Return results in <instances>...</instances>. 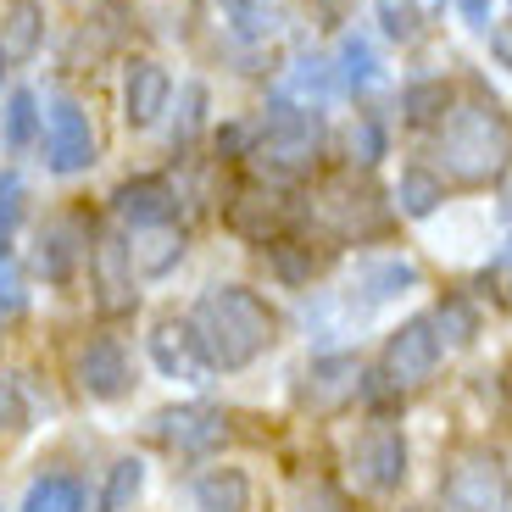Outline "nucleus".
Here are the masks:
<instances>
[{
	"label": "nucleus",
	"mask_w": 512,
	"mask_h": 512,
	"mask_svg": "<svg viewBox=\"0 0 512 512\" xmlns=\"http://www.w3.org/2000/svg\"><path fill=\"white\" fill-rule=\"evenodd\" d=\"M112 218L123 223V234H145V229H167L179 223V190L162 179V173H140V179H123L112 190Z\"/></svg>",
	"instance_id": "obj_9"
},
{
	"label": "nucleus",
	"mask_w": 512,
	"mask_h": 512,
	"mask_svg": "<svg viewBox=\"0 0 512 512\" xmlns=\"http://www.w3.org/2000/svg\"><path fill=\"white\" fill-rule=\"evenodd\" d=\"M440 368V334L429 318H407L401 329H390V340H384V357H379V373L396 390H418V384H429Z\"/></svg>",
	"instance_id": "obj_6"
},
{
	"label": "nucleus",
	"mask_w": 512,
	"mask_h": 512,
	"mask_svg": "<svg viewBox=\"0 0 512 512\" xmlns=\"http://www.w3.org/2000/svg\"><path fill=\"white\" fill-rule=\"evenodd\" d=\"M323 223H329L340 240H362V234H379L384 229V212H379V195L373 184H329L323 190Z\"/></svg>",
	"instance_id": "obj_16"
},
{
	"label": "nucleus",
	"mask_w": 512,
	"mask_h": 512,
	"mask_svg": "<svg viewBox=\"0 0 512 512\" xmlns=\"http://www.w3.org/2000/svg\"><path fill=\"white\" fill-rule=\"evenodd\" d=\"M229 229L240 234V240H251V245H273L279 240V229H284V218H290V206H284V195H273L268 184H251V190H240L229 201Z\"/></svg>",
	"instance_id": "obj_17"
},
{
	"label": "nucleus",
	"mask_w": 512,
	"mask_h": 512,
	"mask_svg": "<svg viewBox=\"0 0 512 512\" xmlns=\"http://www.w3.org/2000/svg\"><path fill=\"white\" fill-rule=\"evenodd\" d=\"M23 307H28V290H23V279H17V262L0 256V323L23 318Z\"/></svg>",
	"instance_id": "obj_37"
},
{
	"label": "nucleus",
	"mask_w": 512,
	"mask_h": 512,
	"mask_svg": "<svg viewBox=\"0 0 512 512\" xmlns=\"http://www.w3.org/2000/svg\"><path fill=\"white\" fill-rule=\"evenodd\" d=\"M295 512H340V501H334V496H323V490H312V496L301 501Z\"/></svg>",
	"instance_id": "obj_41"
},
{
	"label": "nucleus",
	"mask_w": 512,
	"mask_h": 512,
	"mask_svg": "<svg viewBox=\"0 0 512 512\" xmlns=\"http://www.w3.org/2000/svg\"><path fill=\"white\" fill-rule=\"evenodd\" d=\"M0 45H6L12 62L39 56V45H45V6L39 0H6V12H0Z\"/></svg>",
	"instance_id": "obj_21"
},
{
	"label": "nucleus",
	"mask_w": 512,
	"mask_h": 512,
	"mask_svg": "<svg viewBox=\"0 0 512 512\" xmlns=\"http://www.w3.org/2000/svg\"><path fill=\"white\" fill-rule=\"evenodd\" d=\"M156 440L173 457H212L229 440V418L218 407H206V401H184V407L156 412Z\"/></svg>",
	"instance_id": "obj_8"
},
{
	"label": "nucleus",
	"mask_w": 512,
	"mask_h": 512,
	"mask_svg": "<svg viewBox=\"0 0 512 512\" xmlns=\"http://www.w3.org/2000/svg\"><path fill=\"white\" fill-rule=\"evenodd\" d=\"M435 512H468V507H457V501H446V496H440V507Z\"/></svg>",
	"instance_id": "obj_42"
},
{
	"label": "nucleus",
	"mask_w": 512,
	"mask_h": 512,
	"mask_svg": "<svg viewBox=\"0 0 512 512\" xmlns=\"http://www.w3.org/2000/svg\"><path fill=\"white\" fill-rule=\"evenodd\" d=\"M173 106V78H167L162 62L140 56V62H128L123 73V123L128 128H156Z\"/></svg>",
	"instance_id": "obj_14"
},
{
	"label": "nucleus",
	"mask_w": 512,
	"mask_h": 512,
	"mask_svg": "<svg viewBox=\"0 0 512 512\" xmlns=\"http://www.w3.org/2000/svg\"><path fill=\"white\" fill-rule=\"evenodd\" d=\"M23 201H28L23 179H17V173H0V256H12L6 240H12V229L23 223Z\"/></svg>",
	"instance_id": "obj_34"
},
{
	"label": "nucleus",
	"mask_w": 512,
	"mask_h": 512,
	"mask_svg": "<svg viewBox=\"0 0 512 512\" xmlns=\"http://www.w3.org/2000/svg\"><path fill=\"white\" fill-rule=\"evenodd\" d=\"M6 62H12V56H6V45H0V78H6Z\"/></svg>",
	"instance_id": "obj_44"
},
{
	"label": "nucleus",
	"mask_w": 512,
	"mask_h": 512,
	"mask_svg": "<svg viewBox=\"0 0 512 512\" xmlns=\"http://www.w3.org/2000/svg\"><path fill=\"white\" fill-rule=\"evenodd\" d=\"M23 512H84V485L67 479V474H45V479L28 485Z\"/></svg>",
	"instance_id": "obj_28"
},
{
	"label": "nucleus",
	"mask_w": 512,
	"mask_h": 512,
	"mask_svg": "<svg viewBox=\"0 0 512 512\" xmlns=\"http://www.w3.org/2000/svg\"><path fill=\"white\" fill-rule=\"evenodd\" d=\"M145 351H151L156 373L179 384H206L212 379V362L201 351V334H195L190 318H156L151 334H145Z\"/></svg>",
	"instance_id": "obj_7"
},
{
	"label": "nucleus",
	"mask_w": 512,
	"mask_h": 512,
	"mask_svg": "<svg viewBox=\"0 0 512 512\" xmlns=\"http://www.w3.org/2000/svg\"><path fill=\"white\" fill-rule=\"evenodd\" d=\"M351 162H362V167H373V162H384V123L379 117H357V128H351Z\"/></svg>",
	"instance_id": "obj_35"
},
{
	"label": "nucleus",
	"mask_w": 512,
	"mask_h": 512,
	"mask_svg": "<svg viewBox=\"0 0 512 512\" xmlns=\"http://www.w3.org/2000/svg\"><path fill=\"white\" fill-rule=\"evenodd\" d=\"M73 373H78V390H84L90 401H123L128 390H134V362H128V351L117 346L112 334L84 340Z\"/></svg>",
	"instance_id": "obj_13"
},
{
	"label": "nucleus",
	"mask_w": 512,
	"mask_h": 512,
	"mask_svg": "<svg viewBox=\"0 0 512 512\" xmlns=\"http://www.w3.org/2000/svg\"><path fill=\"white\" fill-rule=\"evenodd\" d=\"M39 128H45V112H39V95L34 90H12V101H6V112H0V140H6V151H28V145L39 140Z\"/></svg>",
	"instance_id": "obj_25"
},
{
	"label": "nucleus",
	"mask_w": 512,
	"mask_h": 512,
	"mask_svg": "<svg viewBox=\"0 0 512 512\" xmlns=\"http://www.w3.org/2000/svg\"><path fill=\"white\" fill-rule=\"evenodd\" d=\"M334 78H340V90L362 95L379 84V51H373L368 34H346L340 39V56H334Z\"/></svg>",
	"instance_id": "obj_24"
},
{
	"label": "nucleus",
	"mask_w": 512,
	"mask_h": 512,
	"mask_svg": "<svg viewBox=\"0 0 512 512\" xmlns=\"http://www.w3.org/2000/svg\"><path fill=\"white\" fill-rule=\"evenodd\" d=\"M440 201H446V179L440 173H429V167H401V179H396L401 218H435Z\"/></svg>",
	"instance_id": "obj_23"
},
{
	"label": "nucleus",
	"mask_w": 512,
	"mask_h": 512,
	"mask_svg": "<svg viewBox=\"0 0 512 512\" xmlns=\"http://www.w3.org/2000/svg\"><path fill=\"white\" fill-rule=\"evenodd\" d=\"M446 501H457V507H468V512H501L507 507V468H501L496 451H485V446L462 451L446 474Z\"/></svg>",
	"instance_id": "obj_10"
},
{
	"label": "nucleus",
	"mask_w": 512,
	"mask_h": 512,
	"mask_svg": "<svg viewBox=\"0 0 512 512\" xmlns=\"http://www.w3.org/2000/svg\"><path fill=\"white\" fill-rule=\"evenodd\" d=\"M90 284H95V307L106 318H123V312L140 307V290H134V262H128V245L117 234H95L90 240Z\"/></svg>",
	"instance_id": "obj_11"
},
{
	"label": "nucleus",
	"mask_w": 512,
	"mask_h": 512,
	"mask_svg": "<svg viewBox=\"0 0 512 512\" xmlns=\"http://www.w3.org/2000/svg\"><path fill=\"white\" fill-rule=\"evenodd\" d=\"M190 323L201 334V351L212 373H240L279 340V312L245 284H212L190 307Z\"/></svg>",
	"instance_id": "obj_1"
},
{
	"label": "nucleus",
	"mask_w": 512,
	"mask_h": 512,
	"mask_svg": "<svg viewBox=\"0 0 512 512\" xmlns=\"http://www.w3.org/2000/svg\"><path fill=\"white\" fill-rule=\"evenodd\" d=\"M179 112H173V106H167V112H173V151H190L195 140H201V128H206V84H179Z\"/></svg>",
	"instance_id": "obj_30"
},
{
	"label": "nucleus",
	"mask_w": 512,
	"mask_h": 512,
	"mask_svg": "<svg viewBox=\"0 0 512 512\" xmlns=\"http://www.w3.org/2000/svg\"><path fill=\"white\" fill-rule=\"evenodd\" d=\"M357 390H362V362L351 351H318L307 362V373H301V384H295L301 407L312 412H340Z\"/></svg>",
	"instance_id": "obj_12"
},
{
	"label": "nucleus",
	"mask_w": 512,
	"mask_h": 512,
	"mask_svg": "<svg viewBox=\"0 0 512 512\" xmlns=\"http://www.w3.org/2000/svg\"><path fill=\"white\" fill-rule=\"evenodd\" d=\"M128 262H134V279H167V273L184 262V234H179V223H167V229H145V234H128Z\"/></svg>",
	"instance_id": "obj_20"
},
{
	"label": "nucleus",
	"mask_w": 512,
	"mask_h": 512,
	"mask_svg": "<svg viewBox=\"0 0 512 512\" xmlns=\"http://www.w3.org/2000/svg\"><path fill=\"white\" fill-rule=\"evenodd\" d=\"M373 12H379V28L396 45H412L423 34V23H429V12H423L418 0H373Z\"/></svg>",
	"instance_id": "obj_31"
},
{
	"label": "nucleus",
	"mask_w": 512,
	"mask_h": 512,
	"mask_svg": "<svg viewBox=\"0 0 512 512\" xmlns=\"http://www.w3.org/2000/svg\"><path fill=\"white\" fill-rule=\"evenodd\" d=\"M446 112H451V84L446 78H418V84H407V95H401V117H407L412 128L446 123Z\"/></svg>",
	"instance_id": "obj_26"
},
{
	"label": "nucleus",
	"mask_w": 512,
	"mask_h": 512,
	"mask_svg": "<svg viewBox=\"0 0 512 512\" xmlns=\"http://www.w3.org/2000/svg\"><path fill=\"white\" fill-rule=\"evenodd\" d=\"M268 262H273V273H279L284 284H312V273H318V256H312V245H301V240H273Z\"/></svg>",
	"instance_id": "obj_32"
},
{
	"label": "nucleus",
	"mask_w": 512,
	"mask_h": 512,
	"mask_svg": "<svg viewBox=\"0 0 512 512\" xmlns=\"http://www.w3.org/2000/svg\"><path fill=\"white\" fill-rule=\"evenodd\" d=\"M145 490V462L140 457H117L106 468V490H101V512H128Z\"/></svg>",
	"instance_id": "obj_29"
},
{
	"label": "nucleus",
	"mask_w": 512,
	"mask_h": 512,
	"mask_svg": "<svg viewBox=\"0 0 512 512\" xmlns=\"http://www.w3.org/2000/svg\"><path fill=\"white\" fill-rule=\"evenodd\" d=\"M429 323H435L440 334V346H474V334H479V307L468 301V295H446L435 312H429Z\"/></svg>",
	"instance_id": "obj_27"
},
{
	"label": "nucleus",
	"mask_w": 512,
	"mask_h": 512,
	"mask_svg": "<svg viewBox=\"0 0 512 512\" xmlns=\"http://www.w3.org/2000/svg\"><path fill=\"white\" fill-rule=\"evenodd\" d=\"M323 156V117L307 112V106L273 95L262 123H256V145H251V162L262 167V179H307Z\"/></svg>",
	"instance_id": "obj_3"
},
{
	"label": "nucleus",
	"mask_w": 512,
	"mask_h": 512,
	"mask_svg": "<svg viewBox=\"0 0 512 512\" xmlns=\"http://www.w3.org/2000/svg\"><path fill=\"white\" fill-rule=\"evenodd\" d=\"M251 474L223 462V468H201L190 479V507L195 512H251Z\"/></svg>",
	"instance_id": "obj_18"
},
{
	"label": "nucleus",
	"mask_w": 512,
	"mask_h": 512,
	"mask_svg": "<svg viewBox=\"0 0 512 512\" xmlns=\"http://www.w3.org/2000/svg\"><path fill=\"white\" fill-rule=\"evenodd\" d=\"M490 56H496L501 67L512 73V23H501V28H490Z\"/></svg>",
	"instance_id": "obj_40"
},
{
	"label": "nucleus",
	"mask_w": 512,
	"mask_h": 512,
	"mask_svg": "<svg viewBox=\"0 0 512 512\" xmlns=\"http://www.w3.org/2000/svg\"><path fill=\"white\" fill-rule=\"evenodd\" d=\"M251 145H256V123H223L218 128V156H223V162L251 156Z\"/></svg>",
	"instance_id": "obj_38"
},
{
	"label": "nucleus",
	"mask_w": 512,
	"mask_h": 512,
	"mask_svg": "<svg viewBox=\"0 0 512 512\" xmlns=\"http://www.w3.org/2000/svg\"><path fill=\"white\" fill-rule=\"evenodd\" d=\"M462 23L474 28V34H490V17H496V0H457Z\"/></svg>",
	"instance_id": "obj_39"
},
{
	"label": "nucleus",
	"mask_w": 512,
	"mask_h": 512,
	"mask_svg": "<svg viewBox=\"0 0 512 512\" xmlns=\"http://www.w3.org/2000/svg\"><path fill=\"white\" fill-rule=\"evenodd\" d=\"M229 28L240 39H268L273 28V6H262V0H229Z\"/></svg>",
	"instance_id": "obj_33"
},
{
	"label": "nucleus",
	"mask_w": 512,
	"mask_h": 512,
	"mask_svg": "<svg viewBox=\"0 0 512 512\" xmlns=\"http://www.w3.org/2000/svg\"><path fill=\"white\" fill-rule=\"evenodd\" d=\"M407 290H418V268H412V262H401V256L362 262L357 279H351V290H346V307L357 312V318H368V312H379V307H390V301H401Z\"/></svg>",
	"instance_id": "obj_15"
},
{
	"label": "nucleus",
	"mask_w": 512,
	"mask_h": 512,
	"mask_svg": "<svg viewBox=\"0 0 512 512\" xmlns=\"http://www.w3.org/2000/svg\"><path fill=\"white\" fill-rule=\"evenodd\" d=\"M0 429H6V435H23L28 429V401H23L17 373H0Z\"/></svg>",
	"instance_id": "obj_36"
},
{
	"label": "nucleus",
	"mask_w": 512,
	"mask_h": 512,
	"mask_svg": "<svg viewBox=\"0 0 512 512\" xmlns=\"http://www.w3.org/2000/svg\"><path fill=\"white\" fill-rule=\"evenodd\" d=\"M407 462H412V451L396 423H368L357 435V446H351V474L373 496H396L407 485Z\"/></svg>",
	"instance_id": "obj_5"
},
{
	"label": "nucleus",
	"mask_w": 512,
	"mask_h": 512,
	"mask_svg": "<svg viewBox=\"0 0 512 512\" xmlns=\"http://www.w3.org/2000/svg\"><path fill=\"white\" fill-rule=\"evenodd\" d=\"M512 156V128L496 106H451L440 123V167L457 184H485L496 179Z\"/></svg>",
	"instance_id": "obj_2"
},
{
	"label": "nucleus",
	"mask_w": 512,
	"mask_h": 512,
	"mask_svg": "<svg viewBox=\"0 0 512 512\" xmlns=\"http://www.w3.org/2000/svg\"><path fill=\"white\" fill-rule=\"evenodd\" d=\"M39 140H45V167L62 173V179L95 167V128H90V112H84L73 95H51V101H45Z\"/></svg>",
	"instance_id": "obj_4"
},
{
	"label": "nucleus",
	"mask_w": 512,
	"mask_h": 512,
	"mask_svg": "<svg viewBox=\"0 0 512 512\" xmlns=\"http://www.w3.org/2000/svg\"><path fill=\"white\" fill-rule=\"evenodd\" d=\"M90 256V240H78V223L73 218H56L45 223V234H39V251H34V268L45 284H73L78 262Z\"/></svg>",
	"instance_id": "obj_19"
},
{
	"label": "nucleus",
	"mask_w": 512,
	"mask_h": 512,
	"mask_svg": "<svg viewBox=\"0 0 512 512\" xmlns=\"http://www.w3.org/2000/svg\"><path fill=\"white\" fill-rule=\"evenodd\" d=\"M284 101L307 106V112H323V106L340 95V78H334V62H323V56H301V62L290 67V78H284Z\"/></svg>",
	"instance_id": "obj_22"
},
{
	"label": "nucleus",
	"mask_w": 512,
	"mask_h": 512,
	"mask_svg": "<svg viewBox=\"0 0 512 512\" xmlns=\"http://www.w3.org/2000/svg\"><path fill=\"white\" fill-rule=\"evenodd\" d=\"M418 6H423V12H440V6H446V0H418Z\"/></svg>",
	"instance_id": "obj_43"
}]
</instances>
